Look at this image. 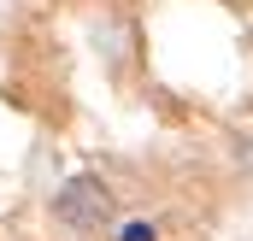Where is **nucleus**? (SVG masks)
Returning <instances> with one entry per match:
<instances>
[{
    "label": "nucleus",
    "mask_w": 253,
    "mask_h": 241,
    "mask_svg": "<svg viewBox=\"0 0 253 241\" xmlns=\"http://www.w3.org/2000/svg\"><path fill=\"white\" fill-rule=\"evenodd\" d=\"M53 212H59L65 230H77V236H88V230H100V224H112V188L100 177H71L53 194Z\"/></svg>",
    "instance_id": "nucleus-1"
},
{
    "label": "nucleus",
    "mask_w": 253,
    "mask_h": 241,
    "mask_svg": "<svg viewBox=\"0 0 253 241\" xmlns=\"http://www.w3.org/2000/svg\"><path fill=\"white\" fill-rule=\"evenodd\" d=\"M236 159H242V171H253V129L236 141Z\"/></svg>",
    "instance_id": "nucleus-2"
},
{
    "label": "nucleus",
    "mask_w": 253,
    "mask_h": 241,
    "mask_svg": "<svg viewBox=\"0 0 253 241\" xmlns=\"http://www.w3.org/2000/svg\"><path fill=\"white\" fill-rule=\"evenodd\" d=\"M124 241H153V230H147V224H129V230H124Z\"/></svg>",
    "instance_id": "nucleus-3"
}]
</instances>
